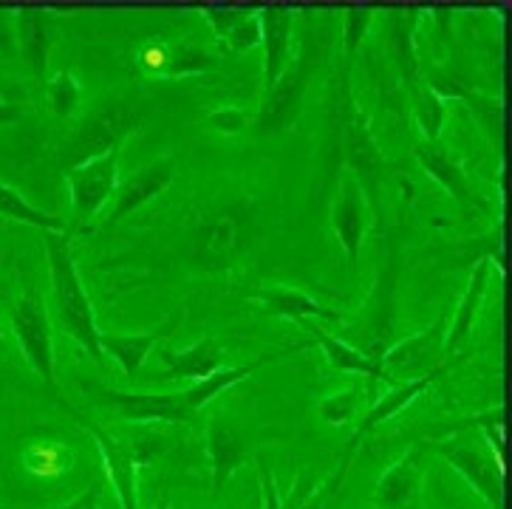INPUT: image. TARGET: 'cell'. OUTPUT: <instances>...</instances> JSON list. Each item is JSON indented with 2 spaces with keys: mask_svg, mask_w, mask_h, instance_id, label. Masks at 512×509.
Returning a JSON list of instances; mask_svg holds the SVG:
<instances>
[{
  "mask_svg": "<svg viewBox=\"0 0 512 509\" xmlns=\"http://www.w3.org/2000/svg\"><path fill=\"white\" fill-rule=\"evenodd\" d=\"M176 326V317L165 323V326H159V329L153 331H136V334H122V331H100V348L102 354H108V357H114L119 362V368H122V374L128 379H133L139 371H142V365L150 357V351L156 348V343L167 337L170 331Z\"/></svg>",
  "mask_w": 512,
  "mask_h": 509,
  "instance_id": "cell-17",
  "label": "cell"
},
{
  "mask_svg": "<svg viewBox=\"0 0 512 509\" xmlns=\"http://www.w3.org/2000/svg\"><path fill=\"white\" fill-rule=\"evenodd\" d=\"M261 493H264V509H286L278 493V478L272 476V470H261Z\"/></svg>",
  "mask_w": 512,
  "mask_h": 509,
  "instance_id": "cell-35",
  "label": "cell"
},
{
  "mask_svg": "<svg viewBox=\"0 0 512 509\" xmlns=\"http://www.w3.org/2000/svg\"><path fill=\"white\" fill-rule=\"evenodd\" d=\"M46 99H49L54 114L60 116V119H68L83 102V85H80V80L71 71H57L49 88H46Z\"/></svg>",
  "mask_w": 512,
  "mask_h": 509,
  "instance_id": "cell-26",
  "label": "cell"
},
{
  "mask_svg": "<svg viewBox=\"0 0 512 509\" xmlns=\"http://www.w3.org/2000/svg\"><path fill=\"white\" fill-rule=\"evenodd\" d=\"M0 54L15 60L17 57V34H15V12H0Z\"/></svg>",
  "mask_w": 512,
  "mask_h": 509,
  "instance_id": "cell-34",
  "label": "cell"
},
{
  "mask_svg": "<svg viewBox=\"0 0 512 509\" xmlns=\"http://www.w3.org/2000/svg\"><path fill=\"white\" fill-rule=\"evenodd\" d=\"M68 232H46V258L51 275V303L57 312V323L66 337L83 348L94 362L102 360L100 326L91 306V297L85 292L77 261L68 252Z\"/></svg>",
  "mask_w": 512,
  "mask_h": 509,
  "instance_id": "cell-1",
  "label": "cell"
},
{
  "mask_svg": "<svg viewBox=\"0 0 512 509\" xmlns=\"http://www.w3.org/2000/svg\"><path fill=\"white\" fill-rule=\"evenodd\" d=\"M176 173H179L176 156H159L150 165L133 170L131 176L119 179L114 198H111V210L105 215V227H116L125 215H131L133 210H139L156 196H162L173 184Z\"/></svg>",
  "mask_w": 512,
  "mask_h": 509,
  "instance_id": "cell-9",
  "label": "cell"
},
{
  "mask_svg": "<svg viewBox=\"0 0 512 509\" xmlns=\"http://www.w3.org/2000/svg\"><path fill=\"white\" fill-rule=\"evenodd\" d=\"M244 247H247V227L244 218L232 210H221L204 218L196 235V252L204 261L210 258L213 263H227Z\"/></svg>",
  "mask_w": 512,
  "mask_h": 509,
  "instance_id": "cell-16",
  "label": "cell"
},
{
  "mask_svg": "<svg viewBox=\"0 0 512 509\" xmlns=\"http://www.w3.org/2000/svg\"><path fill=\"white\" fill-rule=\"evenodd\" d=\"M430 447L425 442L413 444L411 450H405V456L394 461L377 481L374 498L385 509H405L411 504V498L419 490V481L425 476L428 467Z\"/></svg>",
  "mask_w": 512,
  "mask_h": 509,
  "instance_id": "cell-13",
  "label": "cell"
},
{
  "mask_svg": "<svg viewBox=\"0 0 512 509\" xmlns=\"http://www.w3.org/2000/svg\"><path fill=\"white\" fill-rule=\"evenodd\" d=\"M0 215L20 221V224H29V227H37L43 232H68V224L60 215H51L46 210H40V207H34L29 198L17 193L15 187L3 184V181H0Z\"/></svg>",
  "mask_w": 512,
  "mask_h": 509,
  "instance_id": "cell-22",
  "label": "cell"
},
{
  "mask_svg": "<svg viewBox=\"0 0 512 509\" xmlns=\"http://www.w3.org/2000/svg\"><path fill=\"white\" fill-rule=\"evenodd\" d=\"M261 20V46H264L266 88L278 83L283 71L292 66V9L283 3H269L258 12Z\"/></svg>",
  "mask_w": 512,
  "mask_h": 509,
  "instance_id": "cell-12",
  "label": "cell"
},
{
  "mask_svg": "<svg viewBox=\"0 0 512 509\" xmlns=\"http://www.w3.org/2000/svg\"><path fill=\"white\" fill-rule=\"evenodd\" d=\"M368 23H371V9H351L346 12V46L348 51H354L360 46V40L368 32Z\"/></svg>",
  "mask_w": 512,
  "mask_h": 509,
  "instance_id": "cell-32",
  "label": "cell"
},
{
  "mask_svg": "<svg viewBox=\"0 0 512 509\" xmlns=\"http://www.w3.org/2000/svg\"><path fill=\"white\" fill-rule=\"evenodd\" d=\"M9 329L15 334L17 345L26 362L32 365L34 374L57 396V357H54V340H51L49 314H46L43 297L37 292L17 297L9 314Z\"/></svg>",
  "mask_w": 512,
  "mask_h": 509,
  "instance_id": "cell-3",
  "label": "cell"
},
{
  "mask_svg": "<svg viewBox=\"0 0 512 509\" xmlns=\"http://www.w3.org/2000/svg\"><path fill=\"white\" fill-rule=\"evenodd\" d=\"M413 119L419 125V133L422 139H442V128H445L447 119V99H442L433 88L422 85L419 94H416V102H413Z\"/></svg>",
  "mask_w": 512,
  "mask_h": 509,
  "instance_id": "cell-25",
  "label": "cell"
},
{
  "mask_svg": "<svg viewBox=\"0 0 512 509\" xmlns=\"http://www.w3.org/2000/svg\"><path fill=\"white\" fill-rule=\"evenodd\" d=\"M436 379V374H430V377H422V379H413V382H397V385H391L388 388V394H382L377 402H374V408L365 413L363 425L357 430V436H354V442L363 436L365 430H374L377 425L382 422H388V419H394L399 413L405 411L408 405H411L416 396H422L428 391V385Z\"/></svg>",
  "mask_w": 512,
  "mask_h": 509,
  "instance_id": "cell-21",
  "label": "cell"
},
{
  "mask_svg": "<svg viewBox=\"0 0 512 509\" xmlns=\"http://www.w3.org/2000/svg\"><path fill=\"white\" fill-rule=\"evenodd\" d=\"M17 54L29 63L34 74H43L49 66L51 49L63 37L60 17L46 6H20L15 12Z\"/></svg>",
  "mask_w": 512,
  "mask_h": 509,
  "instance_id": "cell-10",
  "label": "cell"
},
{
  "mask_svg": "<svg viewBox=\"0 0 512 509\" xmlns=\"http://www.w3.org/2000/svg\"><path fill=\"white\" fill-rule=\"evenodd\" d=\"M215 57L210 51L199 49L193 43H179L176 49L162 51V63L159 71L176 80V77H193V74H204V71H213Z\"/></svg>",
  "mask_w": 512,
  "mask_h": 509,
  "instance_id": "cell-24",
  "label": "cell"
},
{
  "mask_svg": "<svg viewBox=\"0 0 512 509\" xmlns=\"http://www.w3.org/2000/svg\"><path fill=\"white\" fill-rule=\"evenodd\" d=\"M252 371H255V365H227V368L215 371V374H210L207 379L193 382L190 388H184L182 391L187 411L193 413V416H199L201 408H207L215 396L224 394L227 388L238 385V382H244V379H247Z\"/></svg>",
  "mask_w": 512,
  "mask_h": 509,
  "instance_id": "cell-23",
  "label": "cell"
},
{
  "mask_svg": "<svg viewBox=\"0 0 512 509\" xmlns=\"http://www.w3.org/2000/svg\"><path fill=\"white\" fill-rule=\"evenodd\" d=\"M227 49L235 54V57H241V54H249L252 49H258L261 46V20L258 15H249L247 20H241L235 29H232L224 40H221Z\"/></svg>",
  "mask_w": 512,
  "mask_h": 509,
  "instance_id": "cell-29",
  "label": "cell"
},
{
  "mask_svg": "<svg viewBox=\"0 0 512 509\" xmlns=\"http://www.w3.org/2000/svg\"><path fill=\"white\" fill-rule=\"evenodd\" d=\"M153 509H170V495H162V498L153 504Z\"/></svg>",
  "mask_w": 512,
  "mask_h": 509,
  "instance_id": "cell-37",
  "label": "cell"
},
{
  "mask_svg": "<svg viewBox=\"0 0 512 509\" xmlns=\"http://www.w3.org/2000/svg\"><path fill=\"white\" fill-rule=\"evenodd\" d=\"M490 275H493V261H490V258H481V261L473 266V272H470L467 289H464L462 300H459V306H456V317H453V323L447 326L445 357L456 354V351L473 337L476 317H479L481 303H484L487 289H490Z\"/></svg>",
  "mask_w": 512,
  "mask_h": 509,
  "instance_id": "cell-15",
  "label": "cell"
},
{
  "mask_svg": "<svg viewBox=\"0 0 512 509\" xmlns=\"http://www.w3.org/2000/svg\"><path fill=\"white\" fill-rule=\"evenodd\" d=\"M430 456L442 459L447 467H453L459 476L473 487V493H479L490 509H501L504 504V473L498 470L493 450L487 439L481 436L479 427L462 430V433H450L439 442L428 444Z\"/></svg>",
  "mask_w": 512,
  "mask_h": 509,
  "instance_id": "cell-2",
  "label": "cell"
},
{
  "mask_svg": "<svg viewBox=\"0 0 512 509\" xmlns=\"http://www.w3.org/2000/svg\"><path fill=\"white\" fill-rule=\"evenodd\" d=\"M204 128H213V131L224 133V136H235V133L247 131L249 114L241 108H218L213 114H207L201 119Z\"/></svg>",
  "mask_w": 512,
  "mask_h": 509,
  "instance_id": "cell-31",
  "label": "cell"
},
{
  "mask_svg": "<svg viewBox=\"0 0 512 509\" xmlns=\"http://www.w3.org/2000/svg\"><path fill=\"white\" fill-rule=\"evenodd\" d=\"M207 453L213 461V495H221L235 470L249 456L247 430L230 422L227 416H215L207 427Z\"/></svg>",
  "mask_w": 512,
  "mask_h": 509,
  "instance_id": "cell-11",
  "label": "cell"
},
{
  "mask_svg": "<svg viewBox=\"0 0 512 509\" xmlns=\"http://www.w3.org/2000/svg\"><path fill=\"white\" fill-rule=\"evenodd\" d=\"M102 501V481L100 478H94L88 487H85L83 493L77 495L74 501H68L63 507H43V509H100ZM6 509H26V507H6Z\"/></svg>",
  "mask_w": 512,
  "mask_h": 509,
  "instance_id": "cell-33",
  "label": "cell"
},
{
  "mask_svg": "<svg viewBox=\"0 0 512 509\" xmlns=\"http://www.w3.org/2000/svg\"><path fill=\"white\" fill-rule=\"evenodd\" d=\"M119 184V148L111 145L100 156L85 159L83 165L66 170V187L77 227H85L94 215L114 198Z\"/></svg>",
  "mask_w": 512,
  "mask_h": 509,
  "instance_id": "cell-5",
  "label": "cell"
},
{
  "mask_svg": "<svg viewBox=\"0 0 512 509\" xmlns=\"http://www.w3.org/2000/svg\"><path fill=\"white\" fill-rule=\"evenodd\" d=\"M357 405H360V391H357V388H348V391H340V394L326 396V399L317 405V413H320L329 425L340 427L354 419Z\"/></svg>",
  "mask_w": 512,
  "mask_h": 509,
  "instance_id": "cell-28",
  "label": "cell"
},
{
  "mask_svg": "<svg viewBox=\"0 0 512 509\" xmlns=\"http://www.w3.org/2000/svg\"><path fill=\"white\" fill-rule=\"evenodd\" d=\"M74 419H77V425L83 427L85 433L97 442V450H100L102 456V467H105V476L111 481V487H114L116 498H119V504L122 509H139V487H136V476H139V461L133 459L131 447L128 442H122V439H116L114 433L108 430V427H102L100 422H91V416H85L77 408H66Z\"/></svg>",
  "mask_w": 512,
  "mask_h": 509,
  "instance_id": "cell-7",
  "label": "cell"
},
{
  "mask_svg": "<svg viewBox=\"0 0 512 509\" xmlns=\"http://www.w3.org/2000/svg\"><path fill=\"white\" fill-rule=\"evenodd\" d=\"M165 360V368L159 379L165 382H199V379H207L215 371L227 368V357L224 351L218 348L213 337H201L190 348H184L182 354H162Z\"/></svg>",
  "mask_w": 512,
  "mask_h": 509,
  "instance_id": "cell-18",
  "label": "cell"
},
{
  "mask_svg": "<svg viewBox=\"0 0 512 509\" xmlns=\"http://www.w3.org/2000/svg\"><path fill=\"white\" fill-rule=\"evenodd\" d=\"M68 467V450L60 444H34L26 453V470L34 476H57Z\"/></svg>",
  "mask_w": 512,
  "mask_h": 509,
  "instance_id": "cell-27",
  "label": "cell"
},
{
  "mask_svg": "<svg viewBox=\"0 0 512 509\" xmlns=\"http://www.w3.org/2000/svg\"><path fill=\"white\" fill-rule=\"evenodd\" d=\"M252 300H258L264 306L266 314L272 317H286V320H298L303 323L306 317H320V320H340V314L331 312L329 306H323L320 300L306 295L298 286H272V289H255L249 292Z\"/></svg>",
  "mask_w": 512,
  "mask_h": 509,
  "instance_id": "cell-19",
  "label": "cell"
},
{
  "mask_svg": "<svg viewBox=\"0 0 512 509\" xmlns=\"http://www.w3.org/2000/svg\"><path fill=\"white\" fill-rule=\"evenodd\" d=\"M306 329H309V334L317 340L320 351L326 354L331 371H337V374H363V377H374L382 379V382H388L382 365L374 360V357L357 351L354 345L343 343L340 337H334V334H329L326 329H320V326H306Z\"/></svg>",
  "mask_w": 512,
  "mask_h": 509,
  "instance_id": "cell-20",
  "label": "cell"
},
{
  "mask_svg": "<svg viewBox=\"0 0 512 509\" xmlns=\"http://www.w3.org/2000/svg\"><path fill=\"white\" fill-rule=\"evenodd\" d=\"M445 334L447 320L439 317L433 320L428 329H422L419 334H411L405 340H399L397 345L385 348L380 354V365L385 371V377L391 385L397 382H413V379L430 377V374H442L445 368Z\"/></svg>",
  "mask_w": 512,
  "mask_h": 509,
  "instance_id": "cell-4",
  "label": "cell"
},
{
  "mask_svg": "<svg viewBox=\"0 0 512 509\" xmlns=\"http://www.w3.org/2000/svg\"><path fill=\"white\" fill-rule=\"evenodd\" d=\"M0 258H3V249H0Z\"/></svg>",
  "mask_w": 512,
  "mask_h": 509,
  "instance_id": "cell-38",
  "label": "cell"
},
{
  "mask_svg": "<svg viewBox=\"0 0 512 509\" xmlns=\"http://www.w3.org/2000/svg\"><path fill=\"white\" fill-rule=\"evenodd\" d=\"M201 15L207 17V23L213 26V34L218 40H224L227 34L241 23V20H247L252 12L244 9V6H224V3H210V6H204V12Z\"/></svg>",
  "mask_w": 512,
  "mask_h": 509,
  "instance_id": "cell-30",
  "label": "cell"
},
{
  "mask_svg": "<svg viewBox=\"0 0 512 509\" xmlns=\"http://www.w3.org/2000/svg\"><path fill=\"white\" fill-rule=\"evenodd\" d=\"M83 391L91 402L114 408L122 422H193L196 416L187 411L184 394H148V391H114L102 382L83 379Z\"/></svg>",
  "mask_w": 512,
  "mask_h": 509,
  "instance_id": "cell-6",
  "label": "cell"
},
{
  "mask_svg": "<svg viewBox=\"0 0 512 509\" xmlns=\"http://www.w3.org/2000/svg\"><path fill=\"white\" fill-rule=\"evenodd\" d=\"M368 215H371V207L365 201L363 181L351 170H346L340 179V187H337V196L331 201L329 218L331 230L346 252L348 269H354L360 261V249H363L365 230H368Z\"/></svg>",
  "mask_w": 512,
  "mask_h": 509,
  "instance_id": "cell-8",
  "label": "cell"
},
{
  "mask_svg": "<svg viewBox=\"0 0 512 509\" xmlns=\"http://www.w3.org/2000/svg\"><path fill=\"white\" fill-rule=\"evenodd\" d=\"M23 116H26V111L20 105L0 99V125H15L17 119H23Z\"/></svg>",
  "mask_w": 512,
  "mask_h": 509,
  "instance_id": "cell-36",
  "label": "cell"
},
{
  "mask_svg": "<svg viewBox=\"0 0 512 509\" xmlns=\"http://www.w3.org/2000/svg\"><path fill=\"white\" fill-rule=\"evenodd\" d=\"M413 159L422 165V170L428 173L430 179L439 181L442 187H445L450 198L467 210L470 207V201H473V193H470V176H467V170L462 167V162L453 156V150L447 148L442 139H436V142H430V139H422L419 136V142L413 145Z\"/></svg>",
  "mask_w": 512,
  "mask_h": 509,
  "instance_id": "cell-14",
  "label": "cell"
}]
</instances>
